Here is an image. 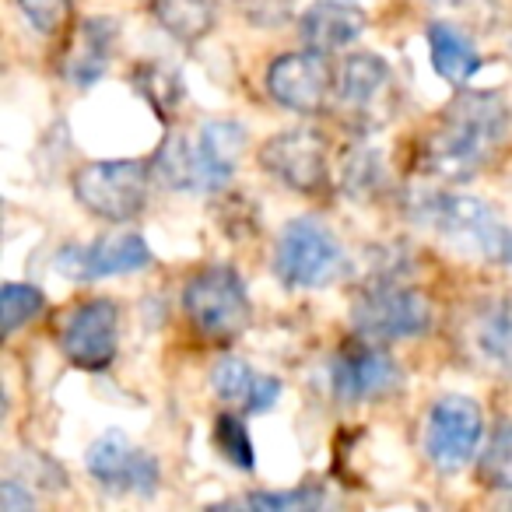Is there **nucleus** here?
<instances>
[{"mask_svg":"<svg viewBox=\"0 0 512 512\" xmlns=\"http://www.w3.org/2000/svg\"><path fill=\"white\" fill-rule=\"evenodd\" d=\"M512 127V109L498 92H456L421 144L425 172L449 183L477 176Z\"/></svg>","mask_w":512,"mask_h":512,"instance_id":"f257e3e1","label":"nucleus"},{"mask_svg":"<svg viewBox=\"0 0 512 512\" xmlns=\"http://www.w3.org/2000/svg\"><path fill=\"white\" fill-rule=\"evenodd\" d=\"M242 144H246V134L232 120L204 123L200 130H179L165 137L162 148L155 151L151 172L172 190L218 193L232 179Z\"/></svg>","mask_w":512,"mask_h":512,"instance_id":"f03ea898","label":"nucleus"},{"mask_svg":"<svg viewBox=\"0 0 512 512\" xmlns=\"http://www.w3.org/2000/svg\"><path fill=\"white\" fill-rule=\"evenodd\" d=\"M414 221L432 228L439 239H446L460 253L495 260V264H512V228L502 225L484 200L446 190L421 193L414 200Z\"/></svg>","mask_w":512,"mask_h":512,"instance_id":"7ed1b4c3","label":"nucleus"},{"mask_svg":"<svg viewBox=\"0 0 512 512\" xmlns=\"http://www.w3.org/2000/svg\"><path fill=\"white\" fill-rule=\"evenodd\" d=\"M274 274L285 288L309 292V288H327L344 274V249L313 218H295L281 232L278 253H274Z\"/></svg>","mask_w":512,"mask_h":512,"instance_id":"20e7f679","label":"nucleus"},{"mask_svg":"<svg viewBox=\"0 0 512 512\" xmlns=\"http://www.w3.org/2000/svg\"><path fill=\"white\" fill-rule=\"evenodd\" d=\"M183 309L190 323L211 341H232L246 330L249 295L232 267H204L183 288Z\"/></svg>","mask_w":512,"mask_h":512,"instance_id":"39448f33","label":"nucleus"},{"mask_svg":"<svg viewBox=\"0 0 512 512\" xmlns=\"http://www.w3.org/2000/svg\"><path fill=\"white\" fill-rule=\"evenodd\" d=\"M151 165L116 158V162H88L74 176V197L85 211L102 221H130L148 204Z\"/></svg>","mask_w":512,"mask_h":512,"instance_id":"423d86ee","label":"nucleus"},{"mask_svg":"<svg viewBox=\"0 0 512 512\" xmlns=\"http://www.w3.org/2000/svg\"><path fill=\"white\" fill-rule=\"evenodd\" d=\"M351 323H355L358 337H365V341L390 344V341L425 334L432 327V306L414 288L376 285L355 299Z\"/></svg>","mask_w":512,"mask_h":512,"instance_id":"0eeeda50","label":"nucleus"},{"mask_svg":"<svg viewBox=\"0 0 512 512\" xmlns=\"http://www.w3.org/2000/svg\"><path fill=\"white\" fill-rule=\"evenodd\" d=\"M484 439V414L470 397H442L435 400L425 425L428 460L439 474H456L474 460Z\"/></svg>","mask_w":512,"mask_h":512,"instance_id":"6e6552de","label":"nucleus"},{"mask_svg":"<svg viewBox=\"0 0 512 512\" xmlns=\"http://www.w3.org/2000/svg\"><path fill=\"white\" fill-rule=\"evenodd\" d=\"M267 92L278 106L292 109L302 116H316L330 106L337 92V74L327 64L320 50H299L285 53L267 71Z\"/></svg>","mask_w":512,"mask_h":512,"instance_id":"1a4fd4ad","label":"nucleus"},{"mask_svg":"<svg viewBox=\"0 0 512 512\" xmlns=\"http://www.w3.org/2000/svg\"><path fill=\"white\" fill-rule=\"evenodd\" d=\"M60 351L85 372H102L120 351V309L109 299H88L67 313L60 327Z\"/></svg>","mask_w":512,"mask_h":512,"instance_id":"9d476101","label":"nucleus"},{"mask_svg":"<svg viewBox=\"0 0 512 512\" xmlns=\"http://www.w3.org/2000/svg\"><path fill=\"white\" fill-rule=\"evenodd\" d=\"M260 165L299 193H323L330 183V155L320 130L295 127L274 134L260 148Z\"/></svg>","mask_w":512,"mask_h":512,"instance_id":"9b49d317","label":"nucleus"},{"mask_svg":"<svg viewBox=\"0 0 512 512\" xmlns=\"http://www.w3.org/2000/svg\"><path fill=\"white\" fill-rule=\"evenodd\" d=\"M148 264H151V249L137 232L102 235V239L88 242V246L67 242V246L57 249V256H53V271L71 281L116 278V274L144 271Z\"/></svg>","mask_w":512,"mask_h":512,"instance_id":"f8f14e48","label":"nucleus"},{"mask_svg":"<svg viewBox=\"0 0 512 512\" xmlns=\"http://www.w3.org/2000/svg\"><path fill=\"white\" fill-rule=\"evenodd\" d=\"M88 474L116 495H155L162 484V467L151 453L134 449L120 432H106L88 449Z\"/></svg>","mask_w":512,"mask_h":512,"instance_id":"ddd939ff","label":"nucleus"},{"mask_svg":"<svg viewBox=\"0 0 512 512\" xmlns=\"http://www.w3.org/2000/svg\"><path fill=\"white\" fill-rule=\"evenodd\" d=\"M400 383V369L386 351L376 348V341L351 344L334 358L330 369V386L341 404H365V400L386 397Z\"/></svg>","mask_w":512,"mask_h":512,"instance_id":"4468645a","label":"nucleus"},{"mask_svg":"<svg viewBox=\"0 0 512 512\" xmlns=\"http://www.w3.org/2000/svg\"><path fill=\"white\" fill-rule=\"evenodd\" d=\"M467 341L491 376L512 379V299L481 302L470 316Z\"/></svg>","mask_w":512,"mask_h":512,"instance_id":"2eb2a0df","label":"nucleus"},{"mask_svg":"<svg viewBox=\"0 0 512 512\" xmlns=\"http://www.w3.org/2000/svg\"><path fill=\"white\" fill-rule=\"evenodd\" d=\"M369 18L355 0H316L313 8L302 15V43L309 50H344L365 32Z\"/></svg>","mask_w":512,"mask_h":512,"instance_id":"dca6fc26","label":"nucleus"},{"mask_svg":"<svg viewBox=\"0 0 512 512\" xmlns=\"http://www.w3.org/2000/svg\"><path fill=\"white\" fill-rule=\"evenodd\" d=\"M211 386L225 404L242 407L246 414H264L281 397V383L274 376L256 372L242 358H221L211 372Z\"/></svg>","mask_w":512,"mask_h":512,"instance_id":"f3484780","label":"nucleus"},{"mask_svg":"<svg viewBox=\"0 0 512 512\" xmlns=\"http://www.w3.org/2000/svg\"><path fill=\"white\" fill-rule=\"evenodd\" d=\"M390 88H393V74L383 64V57H376V53H355V57H348L341 67V78H337V95L355 113L376 109L390 95Z\"/></svg>","mask_w":512,"mask_h":512,"instance_id":"a211bd4d","label":"nucleus"},{"mask_svg":"<svg viewBox=\"0 0 512 512\" xmlns=\"http://www.w3.org/2000/svg\"><path fill=\"white\" fill-rule=\"evenodd\" d=\"M428 50H432V64L439 78H446L449 85H463L481 71V53L474 50V43L446 22L428 25Z\"/></svg>","mask_w":512,"mask_h":512,"instance_id":"6ab92c4d","label":"nucleus"},{"mask_svg":"<svg viewBox=\"0 0 512 512\" xmlns=\"http://www.w3.org/2000/svg\"><path fill=\"white\" fill-rule=\"evenodd\" d=\"M155 22L179 43H200L218 22V0H151Z\"/></svg>","mask_w":512,"mask_h":512,"instance_id":"aec40b11","label":"nucleus"},{"mask_svg":"<svg viewBox=\"0 0 512 512\" xmlns=\"http://www.w3.org/2000/svg\"><path fill=\"white\" fill-rule=\"evenodd\" d=\"M116 22L109 18H92L85 22L81 29V39H78V50L71 53V64H67V74H71L74 85H92V81L102 78L109 64V53L116 50Z\"/></svg>","mask_w":512,"mask_h":512,"instance_id":"412c9836","label":"nucleus"},{"mask_svg":"<svg viewBox=\"0 0 512 512\" xmlns=\"http://www.w3.org/2000/svg\"><path fill=\"white\" fill-rule=\"evenodd\" d=\"M477 481L491 491H512V421H502L477 460Z\"/></svg>","mask_w":512,"mask_h":512,"instance_id":"4be33fe9","label":"nucleus"},{"mask_svg":"<svg viewBox=\"0 0 512 512\" xmlns=\"http://www.w3.org/2000/svg\"><path fill=\"white\" fill-rule=\"evenodd\" d=\"M214 442H218L221 456L228 463H235L239 470H253L256 467V453H253V439H249L246 425H242L235 414H221L214 421Z\"/></svg>","mask_w":512,"mask_h":512,"instance_id":"5701e85b","label":"nucleus"},{"mask_svg":"<svg viewBox=\"0 0 512 512\" xmlns=\"http://www.w3.org/2000/svg\"><path fill=\"white\" fill-rule=\"evenodd\" d=\"M43 306L46 299L36 285H18V281L4 285V334H15L22 323L36 320Z\"/></svg>","mask_w":512,"mask_h":512,"instance_id":"b1692460","label":"nucleus"},{"mask_svg":"<svg viewBox=\"0 0 512 512\" xmlns=\"http://www.w3.org/2000/svg\"><path fill=\"white\" fill-rule=\"evenodd\" d=\"M327 498H323L320 488H292V491H256V495H246L239 498V502H228V505H246V509H316V505H323Z\"/></svg>","mask_w":512,"mask_h":512,"instance_id":"393cba45","label":"nucleus"},{"mask_svg":"<svg viewBox=\"0 0 512 512\" xmlns=\"http://www.w3.org/2000/svg\"><path fill=\"white\" fill-rule=\"evenodd\" d=\"M18 11L39 36H57L71 18V0H18Z\"/></svg>","mask_w":512,"mask_h":512,"instance_id":"a878e982","label":"nucleus"},{"mask_svg":"<svg viewBox=\"0 0 512 512\" xmlns=\"http://www.w3.org/2000/svg\"><path fill=\"white\" fill-rule=\"evenodd\" d=\"M137 92L144 95V99L151 102V106L158 109V113H169L172 106H176L179 102V81L172 78L169 71H165V67H155V64H148L144 67L141 74H137Z\"/></svg>","mask_w":512,"mask_h":512,"instance_id":"bb28decb","label":"nucleus"},{"mask_svg":"<svg viewBox=\"0 0 512 512\" xmlns=\"http://www.w3.org/2000/svg\"><path fill=\"white\" fill-rule=\"evenodd\" d=\"M235 8L246 22L260 25V29H278L292 18L295 0H235Z\"/></svg>","mask_w":512,"mask_h":512,"instance_id":"cd10ccee","label":"nucleus"},{"mask_svg":"<svg viewBox=\"0 0 512 512\" xmlns=\"http://www.w3.org/2000/svg\"><path fill=\"white\" fill-rule=\"evenodd\" d=\"M0 502H4V512H18V509H32V505H36V495H32L29 488L22 491V481L8 477V481H4V495H0Z\"/></svg>","mask_w":512,"mask_h":512,"instance_id":"c85d7f7f","label":"nucleus"},{"mask_svg":"<svg viewBox=\"0 0 512 512\" xmlns=\"http://www.w3.org/2000/svg\"><path fill=\"white\" fill-rule=\"evenodd\" d=\"M432 4H460V0H432Z\"/></svg>","mask_w":512,"mask_h":512,"instance_id":"c756f323","label":"nucleus"}]
</instances>
